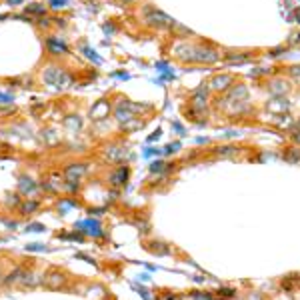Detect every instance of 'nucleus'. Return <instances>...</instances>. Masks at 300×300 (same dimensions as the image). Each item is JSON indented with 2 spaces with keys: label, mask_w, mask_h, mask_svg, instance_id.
I'll use <instances>...</instances> for the list:
<instances>
[{
  "label": "nucleus",
  "mask_w": 300,
  "mask_h": 300,
  "mask_svg": "<svg viewBox=\"0 0 300 300\" xmlns=\"http://www.w3.org/2000/svg\"><path fill=\"white\" fill-rule=\"evenodd\" d=\"M40 80H42V84H46V86H50V88L64 90V88L72 86V80H74V78H72V74H70L66 68L56 66V64H48V66L42 68Z\"/></svg>",
  "instance_id": "f257e3e1"
},
{
  "label": "nucleus",
  "mask_w": 300,
  "mask_h": 300,
  "mask_svg": "<svg viewBox=\"0 0 300 300\" xmlns=\"http://www.w3.org/2000/svg\"><path fill=\"white\" fill-rule=\"evenodd\" d=\"M142 20H144L146 26L156 28V30H166V28H174L176 26V22L168 14H164L162 10L150 6V4H146L142 8Z\"/></svg>",
  "instance_id": "f03ea898"
},
{
  "label": "nucleus",
  "mask_w": 300,
  "mask_h": 300,
  "mask_svg": "<svg viewBox=\"0 0 300 300\" xmlns=\"http://www.w3.org/2000/svg\"><path fill=\"white\" fill-rule=\"evenodd\" d=\"M220 52L208 42H194V56L192 64H214L218 62Z\"/></svg>",
  "instance_id": "7ed1b4c3"
},
{
  "label": "nucleus",
  "mask_w": 300,
  "mask_h": 300,
  "mask_svg": "<svg viewBox=\"0 0 300 300\" xmlns=\"http://www.w3.org/2000/svg\"><path fill=\"white\" fill-rule=\"evenodd\" d=\"M44 46H46V52H48L50 56H56V58L68 56V52H70L66 40H64V38H58V36H46Z\"/></svg>",
  "instance_id": "20e7f679"
},
{
  "label": "nucleus",
  "mask_w": 300,
  "mask_h": 300,
  "mask_svg": "<svg viewBox=\"0 0 300 300\" xmlns=\"http://www.w3.org/2000/svg\"><path fill=\"white\" fill-rule=\"evenodd\" d=\"M232 86H234V76L232 74H214L208 82V88L216 90V92H226Z\"/></svg>",
  "instance_id": "39448f33"
},
{
  "label": "nucleus",
  "mask_w": 300,
  "mask_h": 300,
  "mask_svg": "<svg viewBox=\"0 0 300 300\" xmlns=\"http://www.w3.org/2000/svg\"><path fill=\"white\" fill-rule=\"evenodd\" d=\"M266 90H268L272 96H284V94H288V92L292 90V86H290V82L284 80V78H272V80L266 84Z\"/></svg>",
  "instance_id": "423d86ee"
},
{
  "label": "nucleus",
  "mask_w": 300,
  "mask_h": 300,
  "mask_svg": "<svg viewBox=\"0 0 300 300\" xmlns=\"http://www.w3.org/2000/svg\"><path fill=\"white\" fill-rule=\"evenodd\" d=\"M108 112H110V100L102 98L90 108V118L94 120H102V118H108Z\"/></svg>",
  "instance_id": "0eeeda50"
},
{
  "label": "nucleus",
  "mask_w": 300,
  "mask_h": 300,
  "mask_svg": "<svg viewBox=\"0 0 300 300\" xmlns=\"http://www.w3.org/2000/svg\"><path fill=\"white\" fill-rule=\"evenodd\" d=\"M266 108H268V112L282 116L284 112H288V110H290V102H288V100H286L284 96H276L274 100H270V102L266 104Z\"/></svg>",
  "instance_id": "6e6552de"
},
{
  "label": "nucleus",
  "mask_w": 300,
  "mask_h": 300,
  "mask_svg": "<svg viewBox=\"0 0 300 300\" xmlns=\"http://www.w3.org/2000/svg\"><path fill=\"white\" fill-rule=\"evenodd\" d=\"M84 172H86V166H84V164H68V166L64 168V176H66L70 182H76Z\"/></svg>",
  "instance_id": "1a4fd4ad"
},
{
  "label": "nucleus",
  "mask_w": 300,
  "mask_h": 300,
  "mask_svg": "<svg viewBox=\"0 0 300 300\" xmlns=\"http://www.w3.org/2000/svg\"><path fill=\"white\" fill-rule=\"evenodd\" d=\"M126 180H128V166H120L118 170H114L110 174V184L112 186H122V184H126Z\"/></svg>",
  "instance_id": "9d476101"
},
{
  "label": "nucleus",
  "mask_w": 300,
  "mask_h": 300,
  "mask_svg": "<svg viewBox=\"0 0 300 300\" xmlns=\"http://www.w3.org/2000/svg\"><path fill=\"white\" fill-rule=\"evenodd\" d=\"M24 12L28 14V16H46L48 14V6H44V2H32V4H28L26 8H24Z\"/></svg>",
  "instance_id": "9b49d317"
},
{
  "label": "nucleus",
  "mask_w": 300,
  "mask_h": 300,
  "mask_svg": "<svg viewBox=\"0 0 300 300\" xmlns=\"http://www.w3.org/2000/svg\"><path fill=\"white\" fill-rule=\"evenodd\" d=\"M282 158L288 164H300V146H290L282 152Z\"/></svg>",
  "instance_id": "f8f14e48"
},
{
  "label": "nucleus",
  "mask_w": 300,
  "mask_h": 300,
  "mask_svg": "<svg viewBox=\"0 0 300 300\" xmlns=\"http://www.w3.org/2000/svg\"><path fill=\"white\" fill-rule=\"evenodd\" d=\"M250 58H252V54H248V52H230V54H224V60L228 64H244Z\"/></svg>",
  "instance_id": "ddd939ff"
},
{
  "label": "nucleus",
  "mask_w": 300,
  "mask_h": 300,
  "mask_svg": "<svg viewBox=\"0 0 300 300\" xmlns=\"http://www.w3.org/2000/svg\"><path fill=\"white\" fill-rule=\"evenodd\" d=\"M80 52L90 60V62H94L96 66H100V64H102V58H100L98 54H96V50L94 48H90L88 44H80Z\"/></svg>",
  "instance_id": "4468645a"
},
{
  "label": "nucleus",
  "mask_w": 300,
  "mask_h": 300,
  "mask_svg": "<svg viewBox=\"0 0 300 300\" xmlns=\"http://www.w3.org/2000/svg\"><path fill=\"white\" fill-rule=\"evenodd\" d=\"M214 150H216V154H218L220 158H228V156H234V154L238 152V148L232 146V144H222V146H216Z\"/></svg>",
  "instance_id": "2eb2a0df"
},
{
  "label": "nucleus",
  "mask_w": 300,
  "mask_h": 300,
  "mask_svg": "<svg viewBox=\"0 0 300 300\" xmlns=\"http://www.w3.org/2000/svg\"><path fill=\"white\" fill-rule=\"evenodd\" d=\"M68 6V0H48V8L52 10H62Z\"/></svg>",
  "instance_id": "dca6fc26"
},
{
  "label": "nucleus",
  "mask_w": 300,
  "mask_h": 300,
  "mask_svg": "<svg viewBox=\"0 0 300 300\" xmlns=\"http://www.w3.org/2000/svg\"><path fill=\"white\" fill-rule=\"evenodd\" d=\"M12 102H14V94L0 92V104H12Z\"/></svg>",
  "instance_id": "f3484780"
},
{
  "label": "nucleus",
  "mask_w": 300,
  "mask_h": 300,
  "mask_svg": "<svg viewBox=\"0 0 300 300\" xmlns=\"http://www.w3.org/2000/svg\"><path fill=\"white\" fill-rule=\"evenodd\" d=\"M166 166L168 164H164V162H152V164H150V172H164L166 170Z\"/></svg>",
  "instance_id": "a211bd4d"
},
{
  "label": "nucleus",
  "mask_w": 300,
  "mask_h": 300,
  "mask_svg": "<svg viewBox=\"0 0 300 300\" xmlns=\"http://www.w3.org/2000/svg\"><path fill=\"white\" fill-rule=\"evenodd\" d=\"M288 44H290V46H300V32H294V34L290 36Z\"/></svg>",
  "instance_id": "6ab92c4d"
},
{
  "label": "nucleus",
  "mask_w": 300,
  "mask_h": 300,
  "mask_svg": "<svg viewBox=\"0 0 300 300\" xmlns=\"http://www.w3.org/2000/svg\"><path fill=\"white\" fill-rule=\"evenodd\" d=\"M178 148H180V144H178V142H174V144L166 146V150H164V152H166V154H170V152H178Z\"/></svg>",
  "instance_id": "aec40b11"
},
{
  "label": "nucleus",
  "mask_w": 300,
  "mask_h": 300,
  "mask_svg": "<svg viewBox=\"0 0 300 300\" xmlns=\"http://www.w3.org/2000/svg\"><path fill=\"white\" fill-rule=\"evenodd\" d=\"M36 206H38L36 202H24V206H22V210H24V212H32V210H34Z\"/></svg>",
  "instance_id": "412c9836"
},
{
  "label": "nucleus",
  "mask_w": 300,
  "mask_h": 300,
  "mask_svg": "<svg viewBox=\"0 0 300 300\" xmlns=\"http://www.w3.org/2000/svg\"><path fill=\"white\" fill-rule=\"evenodd\" d=\"M160 134H162V130H160V128H156L152 134L148 136V140H150V142H152V140H158V138H160Z\"/></svg>",
  "instance_id": "4be33fe9"
},
{
  "label": "nucleus",
  "mask_w": 300,
  "mask_h": 300,
  "mask_svg": "<svg viewBox=\"0 0 300 300\" xmlns=\"http://www.w3.org/2000/svg\"><path fill=\"white\" fill-rule=\"evenodd\" d=\"M158 300H182L180 296H176V294H162Z\"/></svg>",
  "instance_id": "5701e85b"
},
{
  "label": "nucleus",
  "mask_w": 300,
  "mask_h": 300,
  "mask_svg": "<svg viewBox=\"0 0 300 300\" xmlns=\"http://www.w3.org/2000/svg\"><path fill=\"white\" fill-rule=\"evenodd\" d=\"M28 230H32V232H40V230H44V226H40V224H30V226H28Z\"/></svg>",
  "instance_id": "b1692460"
},
{
  "label": "nucleus",
  "mask_w": 300,
  "mask_h": 300,
  "mask_svg": "<svg viewBox=\"0 0 300 300\" xmlns=\"http://www.w3.org/2000/svg\"><path fill=\"white\" fill-rule=\"evenodd\" d=\"M112 76H116V78H130L128 72H112Z\"/></svg>",
  "instance_id": "393cba45"
},
{
  "label": "nucleus",
  "mask_w": 300,
  "mask_h": 300,
  "mask_svg": "<svg viewBox=\"0 0 300 300\" xmlns=\"http://www.w3.org/2000/svg\"><path fill=\"white\" fill-rule=\"evenodd\" d=\"M42 248H44L42 244H28L26 246V250H42Z\"/></svg>",
  "instance_id": "a878e982"
},
{
  "label": "nucleus",
  "mask_w": 300,
  "mask_h": 300,
  "mask_svg": "<svg viewBox=\"0 0 300 300\" xmlns=\"http://www.w3.org/2000/svg\"><path fill=\"white\" fill-rule=\"evenodd\" d=\"M24 0H6V4H10V6H16V4H22Z\"/></svg>",
  "instance_id": "bb28decb"
},
{
  "label": "nucleus",
  "mask_w": 300,
  "mask_h": 300,
  "mask_svg": "<svg viewBox=\"0 0 300 300\" xmlns=\"http://www.w3.org/2000/svg\"><path fill=\"white\" fill-rule=\"evenodd\" d=\"M290 74H300V66H292V68H290Z\"/></svg>",
  "instance_id": "cd10ccee"
},
{
  "label": "nucleus",
  "mask_w": 300,
  "mask_h": 300,
  "mask_svg": "<svg viewBox=\"0 0 300 300\" xmlns=\"http://www.w3.org/2000/svg\"><path fill=\"white\" fill-rule=\"evenodd\" d=\"M292 140H294V142H298V144H300V132H294V134H292Z\"/></svg>",
  "instance_id": "c85d7f7f"
},
{
  "label": "nucleus",
  "mask_w": 300,
  "mask_h": 300,
  "mask_svg": "<svg viewBox=\"0 0 300 300\" xmlns=\"http://www.w3.org/2000/svg\"><path fill=\"white\" fill-rule=\"evenodd\" d=\"M296 20L300 22V10H296Z\"/></svg>",
  "instance_id": "c756f323"
},
{
  "label": "nucleus",
  "mask_w": 300,
  "mask_h": 300,
  "mask_svg": "<svg viewBox=\"0 0 300 300\" xmlns=\"http://www.w3.org/2000/svg\"><path fill=\"white\" fill-rule=\"evenodd\" d=\"M294 128H298V130H300V120H298V122H294Z\"/></svg>",
  "instance_id": "7c9ffc66"
},
{
  "label": "nucleus",
  "mask_w": 300,
  "mask_h": 300,
  "mask_svg": "<svg viewBox=\"0 0 300 300\" xmlns=\"http://www.w3.org/2000/svg\"><path fill=\"white\" fill-rule=\"evenodd\" d=\"M120 2H126V4H128V2H134V0H120Z\"/></svg>",
  "instance_id": "2f4dec72"
}]
</instances>
